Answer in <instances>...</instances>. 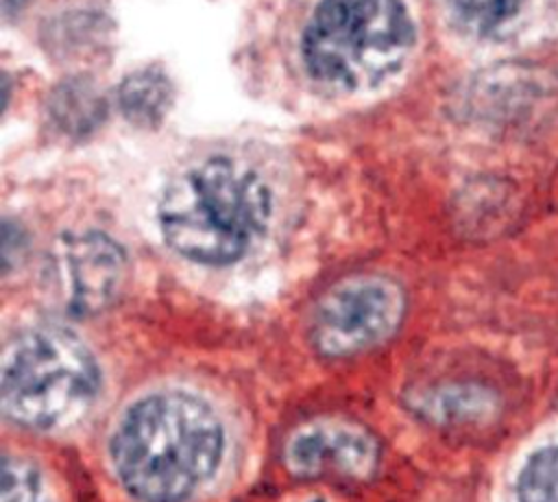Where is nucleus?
Returning a JSON list of instances; mask_svg holds the SVG:
<instances>
[{
  "label": "nucleus",
  "mask_w": 558,
  "mask_h": 502,
  "mask_svg": "<svg viewBox=\"0 0 558 502\" xmlns=\"http://www.w3.org/2000/svg\"><path fill=\"white\" fill-rule=\"evenodd\" d=\"M225 434L216 413L183 391L135 402L111 437L120 485L137 502H183L218 467Z\"/></svg>",
  "instance_id": "1"
},
{
  "label": "nucleus",
  "mask_w": 558,
  "mask_h": 502,
  "mask_svg": "<svg viewBox=\"0 0 558 502\" xmlns=\"http://www.w3.org/2000/svg\"><path fill=\"white\" fill-rule=\"evenodd\" d=\"M270 192L259 175L227 157H211L179 172L159 201L166 242L201 264H229L264 234Z\"/></svg>",
  "instance_id": "2"
},
{
  "label": "nucleus",
  "mask_w": 558,
  "mask_h": 502,
  "mask_svg": "<svg viewBox=\"0 0 558 502\" xmlns=\"http://www.w3.org/2000/svg\"><path fill=\"white\" fill-rule=\"evenodd\" d=\"M414 28L401 0H323L303 33L312 79L336 89H366L408 59Z\"/></svg>",
  "instance_id": "3"
},
{
  "label": "nucleus",
  "mask_w": 558,
  "mask_h": 502,
  "mask_svg": "<svg viewBox=\"0 0 558 502\" xmlns=\"http://www.w3.org/2000/svg\"><path fill=\"white\" fill-rule=\"evenodd\" d=\"M98 384V364L78 336L63 327H35L4 349L0 404L11 421L50 430L81 415Z\"/></svg>",
  "instance_id": "4"
},
{
  "label": "nucleus",
  "mask_w": 558,
  "mask_h": 502,
  "mask_svg": "<svg viewBox=\"0 0 558 502\" xmlns=\"http://www.w3.org/2000/svg\"><path fill=\"white\" fill-rule=\"evenodd\" d=\"M405 314L403 288L384 275H355L314 306L310 338L318 354L347 358L388 340Z\"/></svg>",
  "instance_id": "5"
},
{
  "label": "nucleus",
  "mask_w": 558,
  "mask_h": 502,
  "mask_svg": "<svg viewBox=\"0 0 558 502\" xmlns=\"http://www.w3.org/2000/svg\"><path fill=\"white\" fill-rule=\"evenodd\" d=\"M65 310L74 316L98 314L113 303L126 275L122 247L105 234L68 236L57 251Z\"/></svg>",
  "instance_id": "6"
},
{
  "label": "nucleus",
  "mask_w": 558,
  "mask_h": 502,
  "mask_svg": "<svg viewBox=\"0 0 558 502\" xmlns=\"http://www.w3.org/2000/svg\"><path fill=\"white\" fill-rule=\"evenodd\" d=\"M286 467L299 478H366L379 461L377 441L360 426L320 419L301 426L283 447Z\"/></svg>",
  "instance_id": "7"
},
{
  "label": "nucleus",
  "mask_w": 558,
  "mask_h": 502,
  "mask_svg": "<svg viewBox=\"0 0 558 502\" xmlns=\"http://www.w3.org/2000/svg\"><path fill=\"white\" fill-rule=\"evenodd\" d=\"M410 404L432 421L460 423L488 415L495 406V395L475 384H438L436 389L416 393Z\"/></svg>",
  "instance_id": "8"
},
{
  "label": "nucleus",
  "mask_w": 558,
  "mask_h": 502,
  "mask_svg": "<svg viewBox=\"0 0 558 502\" xmlns=\"http://www.w3.org/2000/svg\"><path fill=\"white\" fill-rule=\"evenodd\" d=\"M172 105L170 79L157 68L131 72L118 87V107L135 127H155Z\"/></svg>",
  "instance_id": "9"
},
{
  "label": "nucleus",
  "mask_w": 558,
  "mask_h": 502,
  "mask_svg": "<svg viewBox=\"0 0 558 502\" xmlns=\"http://www.w3.org/2000/svg\"><path fill=\"white\" fill-rule=\"evenodd\" d=\"M52 122L68 135H87L105 118V98L87 79L59 83L48 100Z\"/></svg>",
  "instance_id": "10"
},
{
  "label": "nucleus",
  "mask_w": 558,
  "mask_h": 502,
  "mask_svg": "<svg viewBox=\"0 0 558 502\" xmlns=\"http://www.w3.org/2000/svg\"><path fill=\"white\" fill-rule=\"evenodd\" d=\"M519 502H558V447L534 454L519 478Z\"/></svg>",
  "instance_id": "11"
},
{
  "label": "nucleus",
  "mask_w": 558,
  "mask_h": 502,
  "mask_svg": "<svg viewBox=\"0 0 558 502\" xmlns=\"http://www.w3.org/2000/svg\"><path fill=\"white\" fill-rule=\"evenodd\" d=\"M0 502H48L41 474L33 463L4 454Z\"/></svg>",
  "instance_id": "12"
},
{
  "label": "nucleus",
  "mask_w": 558,
  "mask_h": 502,
  "mask_svg": "<svg viewBox=\"0 0 558 502\" xmlns=\"http://www.w3.org/2000/svg\"><path fill=\"white\" fill-rule=\"evenodd\" d=\"M521 0H458L462 17L477 31H493L512 17Z\"/></svg>",
  "instance_id": "13"
}]
</instances>
